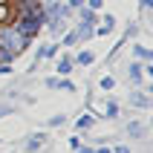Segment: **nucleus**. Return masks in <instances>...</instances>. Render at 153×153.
<instances>
[{
  "instance_id": "f257e3e1",
  "label": "nucleus",
  "mask_w": 153,
  "mask_h": 153,
  "mask_svg": "<svg viewBox=\"0 0 153 153\" xmlns=\"http://www.w3.org/2000/svg\"><path fill=\"white\" fill-rule=\"evenodd\" d=\"M72 17V9L67 3H61V0H52L43 6V26L49 29L52 35H61L67 29V20Z\"/></svg>"
},
{
  "instance_id": "f03ea898",
  "label": "nucleus",
  "mask_w": 153,
  "mask_h": 153,
  "mask_svg": "<svg viewBox=\"0 0 153 153\" xmlns=\"http://www.w3.org/2000/svg\"><path fill=\"white\" fill-rule=\"evenodd\" d=\"M0 43H3V46H6V49L15 55V58L20 55V52H26L29 46H32V41H26L23 35H20L15 26H12V20H9V23H0Z\"/></svg>"
},
{
  "instance_id": "7ed1b4c3",
  "label": "nucleus",
  "mask_w": 153,
  "mask_h": 153,
  "mask_svg": "<svg viewBox=\"0 0 153 153\" xmlns=\"http://www.w3.org/2000/svg\"><path fill=\"white\" fill-rule=\"evenodd\" d=\"M127 101H130V107H136V110H150L153 98H150V93H147L145 87H133L127 93Z\"/></svg>"
},
{
  "instance_id": "20e7f679",
  "label": "nucleus",
  "mask_w": 153,
  "mask_h": 153,
  "mask_svg": "<svg viewBox=\"0 0 153 153\" xmlns=\"http://www.w3.org/2000/svg\"><path fill=\"white\" fill-rule=\"evenodd\" d=\"M127 78H130V84L133 87H145V64L142 61H130L127 64Z\"/></svg>"
},
{
  "instance_id": "39448f33",
  "label": "nucleus",
  "mask_w": 153,
  "mask_h": 153,
  "mask_svg": "<svg viewBox=\"0 0 153 153\" xmlns=\"http://www.w3.org/2000/svg\"><path fill=\"white\" fill-rule=\"evenodd\" d=\"M58 52H61V46H58V43H38V49H35V64L58 58Z\"/></svg>"
},
{
  "instance_id": "423d86ee",
  "label": "nucleus",
  "mask_w": 153,
  "mask_h": 153,
  "mask_svg": "<svg viewBox=\"0 0 153 153\" xmlns=\"http://www.w3.org/2000/svg\"><path fill=\"white\" fill-rule=\"evenodd\" d=\"M98 20H101V12H95V9H87V6H81L78 9V23L81 26H98Z\"/></svg>"
},
{
  "instance_id": "0eeeda50",
  "label": "nucleus",
  "mask_w": 153,
  "mask_h": 153,
  "mask_svg": "<svg viewBox=\"0 0 153 153\" xmlns=\"http://www.w3.org/2000/svg\"><path fill=\"white\" fill-rule=\"evenodd\" d=\"M46 139H49V133H46V130H41V133H32V136L26 139L23 150H26V153H38L43 145H46Z\"/></svg>"
},
{
  "instance_id": "6e6552de",
  "label": "nucleus",
  "mask_w": 153,
  "mask_h": 153,
  "mask_svg": "<svg viewBox=\"0 0 153 153\" xmlns=\"http://www.w3.org/2000/svg\"><path fill=\"white\" fill-rule=\"evenodd\" d=\"M124 133H127L130 139H147V124H142V121H127V127H124Z\"/></svg>"
},
{
  "instance_id": "1a4fd4ad",
  "label": "nucleus",
  "mask_w": 153,
  "mask_h": 153,
  "mask_svg": "<svg viewBox=\"0 0 153 153\" xmlns=\"http://www.w3.org/2000/svg\"><path fill=\"white\" fill-rule=\"evenodd\" d=\"M72 64H75V67H93V64H95V52L93 49L75 52V55H72Z\"/></svg>"
},
{
  "instance_id": "9d476101",
  "label": "nucleus",
  "mask_w": 153,
  "mask_h": 153,
  "mask_svg": "<svg viewBox=\"0 0 153 153\" xmlns=\"http://www.w3.org/2000/svg\"><path fill=\"white\" fill-rule=\"evenodd\" d=\"M130 55H133V61H142V64H150L153 61V52L147 46H142V43H133L130 46Z\"/></svg>"
},
{
  "instance_id": "9b49d317",
  "label": "nucleus",
  "mask_w": 153,
  "mask_h": 153,
  "mask_svg": "<svg viewBox=\"0 0 153 153\" xmlns=\"http://www.w3.org/2000/svg\"><path fill=\"white\" fill-rule=\"evenodd\" d=\"M95 121H98V119H95L93 113H81V116L75 119V133H84V130H93V127H95Z\"/></svg>"
},
{
  "instance_id": "f8f14e48",
  "label": "nucleus",
  "mask_w": 153,
  "mask_h": 153,
  "mask_svg": "<svg viewBox=\"0 0 153 153\" xmlns=\"http://www.w3.org/2000/svg\"><path fill=\"white\" fill-rule=\"evenodd\" d=\"M72 69H75L72 55H61V61H55V75H72Z\"/></svg>"
},
{
  "instance_id": "ddd939ff",
  "label": "nucleus",
  "mask_w": 153,
  "mask_h": 153,
  "mask_svg": "<svg viewBox=\"0 0 153 153\" xmlns=\"http://www.w3.org/2000/svg\"><path fill=\"white\" fill-rule=\"evenodd\" d=\"M119 113H121V107H119V101H113V98H110V101H104V107H101V116H104V119H119Z\"/></svg>"
},
{
  "instance_id": "4468645a",
  "label": "nucleus",
  "mask_w": 153,
  "mask_h": 153,
  "mask_svg": "<svg viewBox=\"0 0 153 153\" xmlns=\"http://www.w3.org/2000/svg\"><path fill=\"white\" fill-rule=\"evenodd\" d=\"M81 43V38H78L75 29H69V32H64V38H61V46H78Z\"/></svg>"
},
{
  "instance_id": "2eb2a0df",
  "label": "nucleus",
  "mask_w": 153,
  "mask_h": 153,
  "mask_svg": "<svg viewBox=\"0 0 153 153\" xmlns=\"http://www.w3.org/2000/svg\"><path fill=\"white\" fill-rule=\"evenodd\" d=\"M98 90H104V93L116 90V78H113V75H101V78H98Z\"/></svg>"
},
{
  "instance_id": "dca6fc26",
  "label": "nucleus",
  "mask_w": 153,
  "mask_h": 153,
  "mask_svg": "<svg viewBox=\"0 0 153 153\" xmlns=\"http://www.w3.org/2000/svg\"><path fill=\"white\" fill-rule=\"evenodd\" d=\"M75 32H78V38H81V43L90 41V38H95V35H93V26H81V23H78V26H75Z\"/></svg>"
},
{
  "instance_id": "f3484780",
  "label": "nucleus",
  "mask_w": 153,
  "mask_h": 153,
  "mask_svg": "<svg viewBox=\"0 0 153 153\" xmlns=\"http://www.w3.org/2000/svg\"><path fill=\"white\" fill-rule=\"evenodd\" d=\"M64 121H67V116H64V113H55V116H49V119H46V127H61Z\"/></svg>"
},
{
  "instance_id": "a211bd4d",
  "label": "nucleus",
  "mask_w": 153,
  "mask_h": 153,
  "mask_svg": "<svg viewBox=\"0 0 153 153\" xmlns=\"http://www.w3.org/2000/svg\"><path fill=\"white\" fill-rule=\"evenodd\" d=\"M0 64H15V55H12L3 43H0Z\"/></svg>"
},
{
  "instance_id": "6ab92c4d",
  "label": "nucleus",
  "mask_w": 153,
  "mask_h": 153,
  "mask_svg": "<svg viewBox=\"0 0 153 153\" xmlns=\"http://www.w3.org/2000/svg\"><path fill=\"white\" fill-rule=\"evenodd\" d=\"M17 107H12V104H0V119H9V116H15Z\"/></svg>"
},
{
  "instance_id": "aec40b11",
  "label": "nucleus",
  "mask_w": 153,
  "mask_h": 153,
  "mask_svg": "<svg viewBox=\"0 0 153 153\" xmlns=\"http://www.w3.org/2000/svg\"><path fill=\"white\" fill-rule=\"evenodd\" d=\"M12 12H9V3H0V23H9V20H12Z\"/></svg>"
},
{
  "instance_id": "412c9836",
  "label": "nucleus",
  "mask_w": 153,
  "mask_h": 153,
  "mask_svg": "<svg viewBox=\"0 0 153 153\" xmlns=\"http://www.w3.org/2000/svg\"><path fill=\"white\" fill-rule=\"evenodd\" d=\"M84 6H87V9H95V12H101V9H104V0H87Z\"/></svg>"
},
{
  "instance_id": "4be33fe9",
  "label": "nucleus",
  "mask_w": 153,
  "mask_h": 153,
  "mask_svg": "<svg viewBox=\"0 0 153 153\" xmlns=\"http://www.w3.org/2000/svg\"><path fill=\"white\" fill-rule=\"evenodd\" d=\"M84 3H87V0H67V6L72 9V12H78V9L84 6Z\"/></svg>"
},
{
  "instance_id": "5701e85b",
  "label": "nucleus",
  "mask_w": 153,
  "mask_h": 153,
  "mask_svg": "<svg viewBox=\"0 0 153 153\" xmlns=\"http://www.w3.org/2000/svg\"><path fill=\"white\" fill-rule=\"evenodd\" d=\"M67 145H69V150H78V147H81V139H78V136H69Z\"/></svg>"
},
{
  "instance_id": "b1692460",
  "label": "nucleus",
  "mask_w": 153,
  "mask_h": 153,
  "mask_svg": "<svg viewBox=\"0 0 153 153\" xmlns=\"http://www.w3.org/2000/svg\"><path fill=\"white\" fill-rule=\"evenodd\" d=\"M110 150L113 153H133V150H130V145H116V147H110Z\"/></svg>"
},
{
  "instance_id": "393cba45",
  "label": "nucleus",
  "mask_w": 153,
  "mask_h": 153,
  "mask_svg": "<svg viewBox=\"0 0 153 153\" xmlns=\"http://www.w3.org/2000/svg\"><path fill=\"white\" fill-rule=\"evenodd\" d=\"M139 3V9H142V12H147V9H153V0H136Z\"/></svg>"
},
{
  "instance_id": "a878e982",
  "label": "nucleus",
  "mask_w": 153,
  "mask_h": 153,
  "mask_svg": "<svg viewBox=\"0 0 153 153\" xmlns=\"http://www.w3.org/2000/svg\"><path fill=\"white\" fill-rule=\"evenodd\" d=\"M12 72V64H0V75H9Z\"/></svg>"
},
{
  "instance_id": "bb28decb",
  "label": "nucleus",
  "mask_w": 153,
  "mask_h": 153,
  "mask_svg": "<svg viewBox=\"0 0 153 153\" xmlns=\"http://www.w3.org/2000/svg\"><path fill=\"white\" fill-rule=\"evenodd\" d=\"M75 153H93V147H90V145H81V147H78Z\"/></svg>"
},
{
  "instance_id": "cd10ccee",
  "label": "nucleus",
  "mask_w": 153,
  "mask_h": 153,
  "mask_svg": "<svg viewBox=\"0 0 153 153\" xmlns=\"http://www.w3.org/2000/svg\"><path fill=\"white\" fill-rule=\"evenodd\" d=\"M93 153H113L110 147H93Z\"/></svg>"
},
{
  "instance_id": "c85d7f7f",
  "label": "nucleus",
  "mask_w": 153,
  "mask_h": 153,
  "mask_svg": "<svg viewBox=\"0 0 153 153\" xmlns=\"http://www.w3.org/2000/svg\"><path fill=\"white\" fill-rule=\"evenodd\" d=\"M0 3H9V0H0Z\"/></svg>"
}]
</instances>
